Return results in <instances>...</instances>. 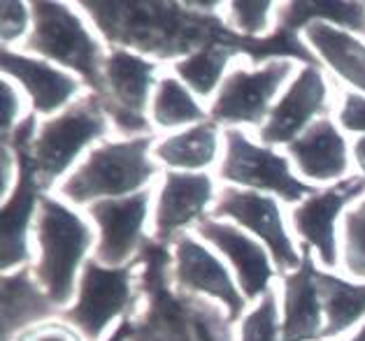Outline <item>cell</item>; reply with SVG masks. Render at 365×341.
<instances>
[{
  "mask_svg": "<svg viewBox=\"0 0 365 341\" xmlns=\"http://www.w3.org/2000/svg\"><path fill=\"white\" fill-rule=\"evenodd\" d=\"M103 77L112 103L117 105L114 121L119 123V128L126 132L145 130L147 121L142 119V112L151 105L156 91V63L126 49H114L105 58Z\"/></svg>",
  "mask_w": 365,
  "mask_h": 341,
  "instance_id": "cell-13",
  "label": "cell"
},
{
  "mask_svg": "<svg viewBox=\"0 0 365 341\" xmlns=\"http://www.w3.org/2000/svg\"><path fill=\"white\" fill-rule=\"evenodd\" d=\"M56 309L58 307L29 269L3 274V341H10L31 322L49 318Z\"/></svg>",
  "mask_w": 365,
  "mask_h": 341,
  "instance_id": "cell-20",
  "label": "cell"
},
{
  "mask_svg": "<svg viewBox=\"0 0 365 341\" xmlns=\"http://www.w3.org/2000/svg\"><path fill=\"white\" fill-rule=\"evenodd\" d=\"M215 219H230L235 226L249 230L252 235L270 251L272 263L282 276L296 272L302 263V256L291 241L284 226L277 197L247 191V188L226 186L212 209Z\"/></svg>",
  "mask_w": 365,
  "mask_h": 341,
  "instance_id": "cell-8",
  "label": "cell"
},
{
  "mask_svg": "<svg viewBox=\"0 0 365 341\" xmlns=\"http://www.w3.org/2000/svg\"><path fill=\"white\" fill-rule=\"evenodd\" d=\"M151 121L163 130L191 128L202 121H207V112L193 98V91L177 77L158 79L154 98L149 105Z\"/></svg>",
  "mask_w": 365,
  "mask_h": 341,
  "instance_id": "cell-23",
  "label": "cell"
},
{
  "mask_svg": "<svg viewBox=\"0 0 365 341\" xmlns=\"http://www.w3.org/2000/svg\"><path fill=\"white\" fill-rule=\"evenodd\" d=\"M337 119L346 132L365 137V95L359 91H344Z\"/></svg>",
  "mask_w": 365,
  "mask_h": 341,
  "instance_id": "cell-31",
  "label": "cell"
},
{
  "mask_svg": "<svg viewBox=\"0 0 365 341\" xmlns=\"http://www.w3.org/2000/svg\"><path fill=\"white\" fill-rule=\"evenodd\" d=\"M235 56V49L224 47V44H212V47H202L198 51H191L189 56L175 63L177 79L191 88L195 95L210 98L212 93H219L221 84H224L226 68L230 58Z\"/></svg>",
  "mask_w": 365,
  "mask_h": 341,
  "instance_id": "cell-25",
  "label": "cell"
},
{
  "mask_svg": "<svg viewBox=\"0 0 365 341\" xmlns=\"http://www.w3.org/2000/svg\"><path fill=\"white\" fill-rule=\"evenodd\" d=\"M3 75L14 79L40 116L61 114L82 91V79L54 63L3 47Z\"/></svg>",
  "mask_w": 365,
  "mask_h": 341,
  "instance_id": "cell-15",
  "label": "cell"
},
{
  "mask_svg": "<svg viewBox=\"0 0 365 341\" xmlns=\"http://www.w3.org/2000/svg\"><path fill=\"white\" fill-rule=\"evenodd\" d=\"M365 195V177H346L342 182L326 186L293 207L291 221L300 235L302 244L312 248L326 269H335L340 263L337 251V219L351 202Z\"/></svg>",
  "mask_w": 365,
  "mask_h": 341,
  "instance_id": "cell-9",
  "label": "cell"
},
{
  "mask_svg": "<svg viewBox=\"0 0 365 341\" xmlns=\"http://www.w3.org/2000/svg\"><path fill=\"white\" fill-rule=\"evenodd\" d=\"M108 107L101 95H86L38 125V132L29 142V158L42 191L54 186L88 145L105 137L110 130Z\"/></svg>",
  "mask_w": 365,
  "mask_h": 341,
  "instance_id": "cell-4",
  "label": "cell"
},
{
  "mask_svg": "<svg viewBox=\"0 0 365 341\" xmlns=\"http://www.w3.org/2000/svg\"><path fill=\"white\" fill-rule=\"evenodd\" d=\"M175 276L182 288L219 300L226 307L230 320L242 316L247 300L237 281L219 256L195 237L182 235L175 241Z\"/></svg>",
  "mask_w": 365,
  "mask_h": 341,
  "instance_id": "cell-14",
  "label": "cell"
},
{
  "mask_svg": "<svg viewBox=\"0 0 365 341\" xmlns=\"http://www.w3.org/2000/svg\"><path fill=\"white\" fill-rule=\"evenodd\" d=\"M351 341H365V322H363V325H361V330L356 332V335L351 337Z\"/></svg>",
  "mask_w": 365,
  "mask_h": 341,
  "instance_id": "cell-36",
  "label": "cell"
},
{
  "mask_svg": "<svg viewBox=\"0 0 365 341\" xmlns=\"http://www.w3.org/2000/svg\"><path fill=\"white\" fill-rule=\"evenodd\" d=\"M298 174L307 184H337L349 172V145L331 119H319L287 147Z\"/></svg>",
  "mask_w": 365,
  "mask_h": 341,
  "instance_id": "cell-17",
  "label": "cell"
},
{
  "mask_svg": "<svg viewBox=\"0 0 365 341\" xmlns=\"http://www.w3.org/2000/svg\"><path fill=\"white\" fill-rule=\"evenodd\" d=\"M291 75L293 63L289 58H272L254 70H230L212 100V121L226 125H263L274 107V98Z\"/></svg>",
  "mask_w": 365,
  "mask_h": 341,
  "instance_id": "cell-6",
  "label": "cell"
},
{
  "mask_svg": "<svg viewBox=\"0 0 365 341\" xmlns=\"http://www.w3.org/2000/svg\"><path fill=\"white\" fill-rule=\"evenodd\" d=\"M128 335H130V322L128 320H123L121 325L112 332V335L105 339V341H126L128 339Z\"/></svg>",
  "mask_w": 365,
  "mask_h": 341,
  "instance_id": "cell-35",
  "label": "cell"
},
{
  "mask_svg": "<svg viewBox=\"0 0 365 341\" xmlns=\"http://www.w3.org/2000/svg\"><path fill=\"white\" fill-rule=\"evenodd\" d=\"M342 235H344V248H342L344 269L351 276L365 279V200L359 207L346 211Z\"/></svg>",
  "mask_w": 365,
  "mask_h": 341,
  "instance_id": "cell-27",
  "label": "cell"
},
{
  "mask_svg": "<svg viewBox=\"0 0 365 341\" xmlns=\"http://www.w3.org/2000/svg\"><path fill=\"white\" fill-rule=\"evenodd\" d=\"M302 35L319 61L365 95V42L359 35L324 21L309 23Z\"/></svg>",
  "mask_w": 365,
  "mask_h": 341,
  "instance_id": "cell-19",
  "label": "cell"
},
{
  "mask_svg": "<svg viewBox=\"0 0 365 341\" xmlns=\"http://www.w3.org/2000/svg\"><path fill=\"white\" fill-rule=\"evenodd\" d=\"M33 12L31 3H16V0H5L0 5V38L3 47L12 49V44L21 42L26 35H31L29 28H33Z\"/></svg>",
  "mask_w": 365,
  "mask_h": 341,
  "instance_id": "cell-28",
  "label": "cell"
},
{
  "mask_svg": "<svg viewBox=\"0 0 365 341\" xmlns=\"http://www.w3.org/2000/svg\"><path fill=\"white\" fill-rule=\"evenodd\" d=\"M35 239L40 251L35 279L58 309L68 307L96 241L93 230L66 202L42 193L35 216Z\"/></svg>",
  "mask_w": 365,
  "mask_h": 341,
  "instance_id": "cell-1",
  "label": "cell"
},
{
  "mask_svg": "<svg viewBox=\"0 0 365 341\" xmlns=\"http://www.w3.org/2000/svg\"><path fill=\"white\" fill-rule=\"evenodd\" d=\"M133 267H105L88 258L77 285V300L66 311L86 341H101L105 330L130 307L133 300Z\"/></svg>",
  "mask_w": 365,
  "mask_h": 341,
  "instance_id": "cell-7",
  "label": "cell"
},
{
  "mask_svg": "<svg viewBox=\"0 0 365 341\" xmlns=\"http://www.w3.org/2000/svg\"><path fill=\"white\" fill-rule=\"evenodd\" d=\"M151 193L140 191L119 200H101L88 207V216L98 226L96 260L105 267H123L135 256L142 241Z\"/></svg>",
  "mask_w": 365,
  "mask_h": 341,
  "instance_id": "cell-12",
  "label": "cell"
},
{
  "mask_svg": "<svg viewBox=\"0 0 365 341\" xmlns=\"http://www.w3.org/2000/svg\"><path fill=\"white\" fill-rule=\"evenodd\" d=\"M215 200V182L205 172H168L158 191L154 211V232L170 239L177 232L200 223Z\"/></svg>",
  "mask_w": 365,
  "mask_h": 341,
  "instance_id": "cell-18",
  "label": "cell"
},
{
  "mask_svg": "<svg viewBox=\"0 0 365 341\" xmlns=\"http://www.w3.org/2000/svg\"><path fill=\"white\" fill-rule=\"evenodd\" d=\"M317 283L326 320L324 341L342 337L346 330L365 318V283L346 281L328 269H317Z\"/></svg>",
  "mask_w": 365,
  "mask_h": 341,
  "instance_id": "cell-22",
  "label": "cell"
},
{
  "mask_svg": "<svg viewBox=\"0 0 365 341\" xmlns=\"http://www.w3.org/2000/svg\"><path fill=\"white\" fill-rule=\"evenodd\" d=\"M195 230L200 239L215 246L233 265L235 281L247 302L261 300L270 290V281L277 274V267L265 244L256 237H249L242 228L228 221L205 219L195 226Z\"/></svg>",
  "mask_w": 365,
  "mask_h": 341,
  "instance_id": "cell-11",
  "label": "cell"
},
{
  "mask_svg": "<svg viewBox=\"0 0 365 341\" xmlns=\"http://www.w3.org/2000/svg\"><path fill=\"white\" fill-rule=\"evenodd\" d=\"M219 128L215 121H202L184 128L154 147L156 160L177 172H198L217 163L219 158Z\"/></svg>",
  "mask_w": 365,
  "mask_h": 341,
  "instance_id": "cell-21",
  "label": "cell"
},
{
  "mask_svg": "<svg viewBox=\"0 0 365 341\" xmlns=\"http://www.w3.org/2000/svg\"><path fill=\"white\" fill-rule=\"evenodd\" d=\"M224 140L226 154L221 158L219 177L230 186L282 197L284 202H302L317 193L314 186L293 174L289 158L272 147L256 145L237 128H228Z\"/></svg>",
  "mask_w": 365,
  "mask_h": 341,
  "instance_id": "cell-5",
  "label": "cell"
},
{
  "mask_svg": "<svg viewBox=\"0 0 365 341\" xmlns=\"http://www.w3.org/2000/svg\"><path fill=\"white\" fill-rule=\"evenodd\" d=\"M240 341H282L277 290L270 288L240 325Z\"/></svg>",
  "mask_w": 365,
  "mask_h": 341,
  "instance_id": "cell-26",
  "label": "cell"
},
{
  "mask_svg": "<svg viewBox=\"0 0 365 341\" xmlns=\"http://www.w3.org/2000/svg\"><path fill=\"white\" fill-rule=\"evenodd\" d=\"M0 100H3V107H0V130H3V142H7L24 121V98L10 79H3Z\"/></svg>",
  "mask_w": 365,
  "mask_h": 341,
  "instance_id": "cell-30",
  "label": "cell"
},
{
  "mask_svg": "<svg viewBox=\"0 0 365 341\" xmlns=\"http://www.w3.org/2000/svg\"><path fill=\"white\" fill-rule=\"evenodd\" d=\"M272 3H230L228 5V16L230 23L235 28L247 35V38H256V35L268 33L270 26V12H272Z\"/></svg>",
  "mask_w": 365,
  "mask_h": 341,
  "instance_id": "cell-29",
  "label": "cell"
},
{
  "mask_svg": "<svg viewBox=\"0 0 365 341\" xmlns=\"http://www.w3.org/2000/svg\"><path fill=\"white\" fill-rule=\"evenodd\" d=\"M282 300V341H324V304L307 244H302L300 267L284 276Z\"/></svg>",
  "mask_w": 365,
  "mask_h": 341,
  "instance_id": "cell-16",
  "label": "cell"
},
{
  "mask_svg": "<svg viewBox=\"0 0 365 341\" xmlns=\"http://www.w3.org/2000/svg\"><path fill=\"white\" fill-rule=\"evenodd\" d=\"M19 341H82V339L68 325H40L24 332Z\"/></svg>",
  "mask_w": 365,
  "mask_h": 341,
  "instance_id": "cell-33",
  "label": "cell"
},
{
  "mask_svg": "<svg viewBox=\"0 0 365 341\" xmlns=\"http://www.w3.org/2000/svg\"><path fill=\"white\" fill-rule=\"evenodd\" d=\"M14 167H19L14 149L10 142H3V147H0V197H3V202L14 191Z\"/></svg>",
  "mask_w": 365,
  "mask_h": 341,
  "instance_id": "cell-32",
  "label": "cell"
},
{
  "mask_svg": "<svg viewBox=\"0 0 365 341\" xmlns=\"http://www.w3.org/2000/svg\"><path fill=\"white\" fill-rule=\"evenodd\" d=\"M333 23L337 28L365 33V3H289L279 10V28L305 31L309 23Z\"/></svg>",
  "mask_w": 365,
  "mask_h": 341,
  "instance_id": "cell-24",
  "label": "cell"
},
{
  "mask_svg": "<svg viewBox=\"0 0 365 341\" xmlns=\"http://www.w3.org/2000/svg\"><path fill=\"white\" fill-rule=\"evenodd\" d=\"M328 93H331V86H328L322 70L312 63L300 68L296 79L274 103L268 121L258 130L263 145L289 147L293 140H298L312 123L324 119L328 110Z\"/></svg>",
  "mask_w": 365,
  "mask_h": 341,
  "instance_id": "cell-10",
  "label": "cell"
},
{
  "mask_svg": "<svg viewBox=\"0 0 365 341\" xmlns=\"http://www.w3.org/2000/svg\"><path fill=\"white\" fill-rule=\"evenodd\" d=\"M149 151V135L103 142L58 186V193L73 204L91 207L101 200H119L145 191V186L158 174V165L151 160Z\"/></svg>",
  "mask_w": 365,
  "mask_h": 341,
  "instance_id": "cell-2",
  "label": "cell"
},
{
  "mask_svg": "<svg viewBox=\"0 0 365 341\" xmlns=\"http://www.w3.org/2000/svg\"><path fill=\"white\" fill-rule=\"evenodd\" d=\"M351 154H354L356 165H359V169H361V174L365 177V137H359V140H356V145H354V149H351Z\"/></svg>",
  "mask_w": 365,
  "mask_h": 341,
  "instance_id": "cell-34",
  "label": "cell"
},
{
  "mask_svg": "<svg viewBox=\"0 0 365 341\" xmlns=\"http://www.w3.org/2000/svg\"><path fill=\"white\" fill-rule=\"evenodd\" d=\"M33 28L26 40V51L38 53L40 58L66 68L79 75L98 95L105 91V53L101 42L86 28L84 21L66 3H31Z\"/></svg>",
  "mask_w": 365,
  "mask_h": 341,
  "instance_id": "cell-3",
  "label": "cell"
}]
</instances>
